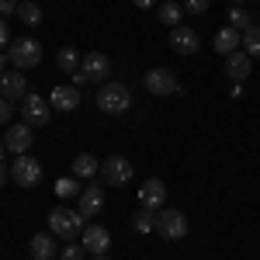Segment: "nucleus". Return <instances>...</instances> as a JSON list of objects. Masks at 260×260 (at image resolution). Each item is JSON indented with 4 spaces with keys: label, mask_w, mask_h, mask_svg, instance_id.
Instances as JSON below:
<instances>
[{
    "label": "nucleus",
    "mask_w": 260,
    "mask_h": 260,
    "mask_svg": "<svg viewBox=\"0 0 260 260\" xmlns=\"http://www.w3.org/2000/svg\"><path fill=\"white\" fill-rule=\"evenodd\" d=\"M83 229H87V219H83L77 208H66V205H59V208H52L49 212V233L56 236V240H80Z\"/></svg>",
    "instance_id": "1"
},
{
    "label": "nucleus",
    "mask_w": 260,
    "mask_h": 260,
    "mask_svg": "<svg viewBox=\"0 0 260 260\" xmlns=\"http://www.w3.org/2000/svg\"><path fill=\"white\" fill-rule=\"evenodd\" d=\"M98 108L104 111V115H125V111L132 108V94H128V87H125V83H118V80L101 83Z\"/></svg>",
    "instance_id": "2"
},
{
    "label": "nucleus",
    "mask_w": 260,
    "mask_h": 260,
    "mask_svg": "<svg viewBox=\"0 0 260 260\" xmlns=\"http://www.w3.org/2000/svg\"><path fill=\"white\" fill-rule=\"evenodd\" d=\"M104 77H111V59L104 52H90L80 59V70L73 73V87L80 83H104Z\"/></svg>",
    "instance_id": "3"
},
{
    "label": "nucleus",
    "mask_w": 260,
    "mask_h": 260,
    "mask_svg": "<svg viewBox=\"0 0 260 260\" xmlns=\"http://www.w3.org/2000/svg\"><path fill=\"white\" fill-rule=\"evenodd\" d=\"M7 62L14 70H31L42 62V45L35 39H14L11 49H7Z\"/></svg>",
    "instance_id": "4"
},
{
    "label": "nucleus",
    "mask_w": 260,
    "mask_h": 260,
    "mask_svg": "<svg viewBox=\"0 0 260 260\" xmlns=\"http://www.w3.org/2000/svg\"><path fill=\"white\" fill-rule=\"evenodd\" d=\"M156 233L170 243L184 240V236H187V215L177 212V208H160V212H156Z\"/></svg>",
    "instance_id": "5"
},
{
    "label": "nucleus",
    "mask_w": 260,
    "mask_h": 260,
    "mask_svg": "<svg viewBox=\"0 0 260 260\" xmlns=\"http://www.w3.org/2000/svg\"><path fill=\"white\" fill-rule=\"evenodd\" d=\"M146 90L153 94V98H170V94H180V83H177V73H170L167 66H156V70H149L146 77Z\"/></svg>",
    "instance_id": "6"
},
{
    "label": "nucleus",
    "mask_w": 260,
    "mask_h": 260,
    "mask_svg": "<svg viewBox=\"0 0 260 260\" xmlns=\"http://www.w3.org/2000/svg\"><path fill=\"white\" fill-rule=\"evenodd\" d=\"M132 163L125 160V156H108V160L101 163V177H104V184L108 187H125L128 180H132Z\"/></svg>",
    "instance_id": "7"
},
{
    "label": "nucleus",
    "mask_w": 260,
    "mask_h": 260,
    "mask_svg": "<svg viewBox=\"0 0 260 260\" xmlns=\"http://www.w3.org/2000/svg\"><path fill=\"white\" fill-rule=\"evenodd\" d=\"M11 180L18 184V187H35L42 180V167H39V160L35 156H18V160L11 163Z\"/></svg>",
    "instance_id": "8"
},
{
    "label": "nucleus",
    "mask_w": 260,
    "mask_h": 260,
    "mask_svg": "<svg viewBox=\"0 0 260 260\" xmlns=\"http://www.w3.org/2000/svg\"><path fill=\"white\" fill-rule=\"evenodd\" d=\"M21 115H24V121L35 128V125H49V118H52V104L45 98H39V94H28V98L21 101Z\"/></svg>",
    "instance_id": "9"
},
{
    "label": "nucleus",
    "mask_w": 260,
    "mask_h": 260,
    "mask_svg": "<svg viewBox=\"0 0 260 260\" xmlns=\"http://www.w3.org/2000/svg\"><path fill=\"white\" fill-rule=\"evenodd\" d=\"M0 98L18 104V101L28 98V77L24 70H14V73H0Z\"/></svg>",
    "instance_id": "10"
},
{
    "label": "nucleus",
    "mask_w": 260,
    "mask_h": 260,
    "mask_svg": "<svg viewBox=\"0 0 260 260\" xmlns=\"http://www.w3.org/2000/svg\"><path fill=\"white\" fill-rule=\"evenodd\" d=\"M31 142H35V132H31V125H28V121L11 125V128L4 132V146H7V153H18V156H24V153L31 149Z\"/></svg>",
    "instance_id": "11"
},
{
    "label": "nucleus",
    "mask_w": 260,
    "mask_h": 260,
    "mask_svg": "<svg viewBox=\"0 0 260 260\" xmlns=\"http://www.w3.org/2000/svg\"><path fill=\"white\" fill-rule=\"evenodd\" d=\"M80 243H83V250H87L90 257H108V250H111V233H108L104 225H87Z\"/></svg>",
    "instance_id": "12"
},
{
    "label": "nucleus",
    "mask_w": 260,
    "mask_h": 260,
    "mask_svg": "<svg viewBox=\"0 0 260 260\" xmlns=\"http://www.w3.org/2000/svg\"><path fill=\"white\" fill-rule=\"evenodd\" d=\"M170 49L177 52V56H194L201 49V39L194 28H187V24H177V28H170Z\"/></svg>",
    "instance_id": "13"
},
{
    "label": "nucleus",
    "mask_w": 260,
    "mask_h": 260,
    "mask_svg": "<svg viewBox=\"0 0 260 260\" xmlns=\"http://www.w3.org/2000/svg\"><path fill=\"white\" fill-rule=\"evenodd\" d=\"M163 201H167V184L156 180V177H149L139 187V205H142V208H149V212H160Z\"/></svg>",
    "instance_id": "14"
},
{
    "label": "nucleus",
    "mask_w": 260,
    "mask_h": 260,
    "mask_svg": "<svg viewBox=\"0 0 260 260\" xmlns=\"http://www.w3.org/2000/svg\"><path fill=\"white\" fill-rule=\"evenodd\" d=\"M80 205H77V212H80L83 219H90V215H98L101 208H104V187H98V184H90V187H83L80 191Z\"/></svg>",
    "instance_id": "15"
},
{
    "label": "nucleus",
    "mask_w": 260,
    "mask_h": 260,
    "mask_svg": "<svg viewBox=\"0 0 260 260\" xmlns=\"http://www.w3.org/2000/svg\"><path fill=\"white\" fill-rule=\"evenodd\" d=\"M49 104H52L56 111H77V108H80V90H77L73 83H70V87L62 83V87H56V90L49 94Z\"/></svg>",
    "instance_id": "16"
},
{
    "label": "nucleus",
    "mask_w": 260,
    "mask_h": 260,
    "mask_svg": "<svg viewBox=\"0 0 260 260\" xmlns=\"http://www.w3.org/2000/svg\"><path fill=\"white\" fill-rule=\"evenodd\" d=\"M243 49V31H236V28H222L219 35H215V52H222V56H233V52H240Z\"/></svg>",
    "instance_id": "17"
},
{
    "label": "nucleus",
    "mask_w": 260,
    "mask_h": 260,
    "mask_svg": "<svg viewBox=\"0 0 260 260\" xmlns=\"http://www.w3.org/2000/svg\"><path fill=\"white\" fill-rule=\"evenodd\" d=\"M225 73L233 77V83H243L250 77V56L246 52H233V56H225Z\"/></svg>",
    "instance_id": "18"
},
{
    "label": "nucleus",
    "mask_w": 260,
    "mask_h": 260,
    "mask_svg": "<svg viewBox=\"0 0 260 260\" xmlns=\"http://www.w3.org/2000/svg\"><path fill=\"white\" fill-rule=\"evenodd\" d=\"M56 253H59V246H56V236L52 233H39L31 240V257L35 260H52Z\"/></svg>",
    "instance_id": "19"
},
{
    "label": "nucleus",
    "mask_w": 260,
    "mask_h": 260,
    "mask_svg": "<svg viewBox=\"0 0 260 260\" xmlns=\"http://www.w3.org/2000/svg\"><path fill=\"white\" fill-rule=\"evenodd\" d=\"M180 18H184V4H177V0H167V4H160V21L167 24V28H177Z\"/></svg>",
    "instance_id": "20"
},
{
    "label": "nucleus",
    "mask_w": 260,
    "mask_h": 260,
    "mask_svg": "<svg viewBox=\"0 0 260 260\" xmlns=\"http://www.w3.org/2000/svg\"><path fill=\"white\" fill-rule=\"evenodd\" d=\"M101 170V163L90 156V153H80L77 160H73V177H90L94 180V174Z\"/></svg>",
    "instance_id": "21"
},
{
    "label": "nucleus",
    "mask_w": 260,
    "mask_h": 260,
    "mask_svg": "<svg viewBox=\"0 0 260 260\" xmlns=\"http://www.w3.org/2000/svg\"><path fill=\"white\" fill-rule=\"evenodd\" d=\"M250 24H257V21H253V14H250L246 7H240V4H233V7H229V28H236V31H246Z\"/></svg>",
    "instance_id": "22"
},
{
    "label": "nucleus",
    "mask_w": 260,
    "mask_h": 260,
    "mask_svg": "<svg viewBox=\"0 0 260 260\" xmlns=\"http://www.w3.org/2000/svg\"><path fill=\"white\" fill-rule=\"evenodd\" d=\"M18 18L24 21V24H42V7H39V0H21L18 4Z\"/></svg>",
    "instance_id": "23"
},
{
    "label": "nucleus",
    "mask_w": 260,
    "mask_h": 260,
    "mask_svg": "<svg viewBox=\"0 0 260 260\" xmlns=\"http://www.w3.org/2000/svg\"><path fill=\"white\" fill-rule=\"evenodd\" d=\"M80 177H59L56 180V194H59L62 201H70V198H80Z\"/></svg>",
    "instance_id": "24"
},
{
    "label": "nucleus",
    "mask_w": 260,
    "mask_h": 260,
    "mask_svg": "<svg viewBox=\"0 0 260 260\" xmlns=\"http://www.w3.org/2000/svg\"><path fill=\"white\" fill-rule=\"evenodd\" d=\"M132 229H136V233H156V212L139 208V212H136V219H132Z\"/></svg>",
    "instance_id": "25"
},
{
    "label": "nucleus",
    "mask_w": 260,
    "mask_h": 260,
    "mask_svg": "<svg viewBox=\"0 0 260 260\" xmlns=\"http://www.w3.org/2000/svg\"><path fill=\"white\" fill-rule=\"evenodd\" d=\"M56 62H59V70H66V73H77V70H80V56H77V49H70V45L59 49Z\"/></svg>",
    "instance_id": "26"
},
{
    "label": "nucleus",
    "mask_w": 260,
    "mask_h": 260,
    "mask_svg": "<svg viewBox=\"0 0 260 260\" xmlns=\"http://www.w3.org/2000/svg\"><path fill=\"white\" fill-rule=\"evenodd\" d=\"M243 49H246V56H250V59L260 56V24H250V28L243 31Z\"/></svg>",
    "instance_id": "27"
},
{
    "label": "nucleus",
    "mask_w": 260,
    "mask_h": 260,
    "mask_svg": "<svg viewBox=\"0 0 260 260\" xmlns=\"http://www.w3.org/2000/svg\"><path fill=\"white\" fill-rule=\"evenodd\" d=\"M59 257L62 260H87V250H83V243L73 240V243H66V250H62Z\"/></svg>",
    "instance_id": "28"
},
{
    "label": "nucleus",
    "mask_w": 260,
    "mask_h": 260,
    "mask_svg": "<svg viewBox=\"0 0 260 260\" xmlns=\"http://www.w3.org/2000/svg\"><path fill=\"white\" fill-rule=\"evenodd\" d=\"M184 11L187 14H205L208 11V0H184Z\"/></svg>",
    "instance_id": "29"
},
{
    "label": "nucleus",
    "mask_w": 260,
    "mask_h": 260,
    "mask_svg": "<svg viewBox=\"0 0 260 260\" xmlns=\"http://www.w3.org/2000/svg\"><path fill=\"white\" fill-rule=\"evenodd\" d=\"M18 4L21 0H0V18L4 14H18Z\"/></svg>",
    "instance_id": "30"
},
{
    "label": "nucleus",
    "mask_w": 260,
    "mask_h": 260,
    "mask_svg": "<svg viewBox=\"0 0 260 260\" xmlns=\"http://www.w3.org/2000/svg\"><path fill=\"white\" fill-rule=\"evenodd\" d=\"M11 108H14L11 101H4V98H0V125H7V121H11Z\"/></svg>",
    "instance_id": "31"
},
{
    "label": "nucleus",
    "mask_w": 260,
    "mask_h": 260,
    "mask_svg": "<svg viewBox=\"0 0 260 260\" xmlns=\"http://www.w3.org/2000/svg\"><path fill=\"white\" fill-rule=\"evenodd\" d=\"M4 45H11V31H7V21L0 18V49H4Z\"/></svg>",
    "instance_id": "32"
},
{
    "label": "nucleus",
    "mask_w": 260,
    "mask_h": 260,
    "mask_svg": "<svg viewBox=\"0 0 260 260\" xmlns=\"http://www.w3.org/2000/svg\"><path fill=\"white\" fill-rule=\"evenodd\" d=\"M136 7H142V11H149V7H156V0H132Z\"/></svg>",
    "instance_id": "33"
},
{
    "label": "nucleus",
    "mask_w": 260,
    "mask_h": 260,
    "mask_svg": "<svg viewBox=\"0 0 260 260\" xmlns=\"http://www.w3.org/2000/svg\"><path fill=\"white\" fill-rule=\"evenodd\" d=\"M7 177H11V170H7V167H4V163H0V187H4V184H7Z\"/></svg>",
    "instance_id": "34"
},
{
    "label": "nucleus",
    "mask_w": 260,
    "mask_h": 260,
    "mask_svg": "<svg viewBox=\"0 0 260 260\" xmlns=\"http://www.w3.org/2000/svg\"><path fill=\"white\" fill-rule=\"evenodd\" d=\"M4 66H7V52H0V73H4Z\"/></svg>",
    "instance_id": "35"
},
{
    "label": "nucleus",
    "mask_w": 260,
    "mask_h": 260,
    "mask_svg": "<svg viewBox=\"0 0 260 260\" xmlns=\"http://www.w3.org/2000/svg\"><path fill=\"white\" fill-rule=\"evenodd\" d=\"M4 156H7V146H4V142H0V163H4Z\"/></svg>",
    "instance_id": "36"
},
{
    "label": "nucleus",
    "mask_w": 260,
    "mask_h": 260,
    "mask_svg": "<svg viewBox=\"0 0 260 260\" xmlns=\"http://www.w3.org/2000/svg\"><path fill=\"white\" fill-rule=\"evenodd\" d=\"M94 260H111V257H94Z\"/></svg>",
    "instance_id": "37"
},
{
    "label": "nucleus",
    "mask_w": 260,
    "mask_h": 260,
    "mask_svg": "<svg viewBox=\"0 0 260 260\" xmlns=\"http://www.w3.org/2000/svg\"><path fill=\"white\" fill-rule=\"evenodd\" d=\"M233 4H243V0H233Z\"/></svg>",
    "instance_id": "38"
},
{
    "label": "nucleus",
    "mask_w": 260,
    "mask_h": 260,
    "mask_svg": "<svg viewBox=\"0 0 260 260\" xmlns=\"http://www.w3.org/2000/svg\"><path fill=\"white\" fill-rule=\"evenodd\" d=\"M0 142H4V139H0Z\"/></svg>",
    "instance_id": "39"
}]
</instances>
